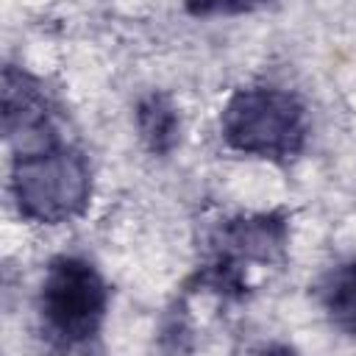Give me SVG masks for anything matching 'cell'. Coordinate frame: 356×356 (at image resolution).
Here are the masks:
<instances>
[{
	"instance_id": "1",
	"label": "cell",
	"mask_w": 356,
	"mask_h": 356,
	"mask_svg": "<svg viewBox=\"0 0 356 356\" xmlns=\"http://www.w3.org/2000/svg\"><path fill=\"white\" fill-rule=\"evenodd\" d=\"M289 256V214L284 209L239 211L220 220L203 248V259L186 278V292H206L222 303L250 295L253 267H284Z\"/></svg>"
},
{
	"instance_id": "2",
	"label": "cell",
	"mask_w": 356,
	"mask_h": 356,
	"mask_svg": "<svg viewBox=\"0 0 356 356\" xmlns=\"http://www.w3.org/2000/svg\"><path fill=\"white\" fill-rule=\"evenodd\" d=\"M220 136L234 153L289 164L306 150L309 111L306 103L284 86H239L220 111Z\"/></svg>"
},
{
	"instance_id": "3",
	"label": "cell",
	"mask_w": 356,
	"mask_h": 356,
	"mask_svg": "<svg viewBox=\"0 0 356 356\" xmlns=\"http://www.w3.org/2000/svg\"><path fill=\"white\" fill-rule=\"evenodd\" d=\"M92 186L86 153L64 139L11 156V197L28 222L61 225L83 217Z\"/></svg>"
},
{
	"instance_id": "4",
	"label": "cell",
	"mask_w": 356,
	"mask_h": 356,
	"mask_svg": "<svg viewBox=\"0 0 356 356\" xmlns=\"http://www.w3.org/2000/svg\"><path fill=\"white\" fill-rule=\"evenodd\" d=\"M108 284L83 256L58 253L47 261L36 295L42 337L56 350H78L97 339L108 314Z\"/></svg>"
},
{
	"instance_id": "5",
	"label": "cell",
	"mask_w": 356,
	"mask_h": 356,
	"mask_svg": "<svg viewBox=\"0 0 356 356\" xmlns=\"http://www.w3.org/2000/svg\"><path fill=\"white\" fill-rule=\"evenodd\" d=\"M3 136L14 153L36 150L42 145L58 142V106L44 89V83L25 67H3Z\"/></svg>"
},
{
	"instance_id": "6",
	"label": "cell",
	"mask_w": 356,
	"mask_h": 356,
	"mask_svg": "<svg viewBox=\"0 0 356 356\" xmlns=\"http://www.w3.org/2000/svg\"><path fill=\"white\" fill-rule=\"evenodd\" d=\"M134 122H136V134H139L145 150L153 153V156L164 159L181 142V114H178V106L161 89H150V92H145L136 100Z\"/></svg>"
},
{
	"instance_id": "7",
	"label": "cell",
	"mask_w": 356,
	"mask_h": 356,
	"mask_svg": "<svg viewBox=\"0 0 356 356\" xmlns=\"http://www.w3.org/2000/svg\"><path fill=\"white\" fill-rule=\"evenodd\" d=\"M314 298L337 331L356 337V256L328 267L314 284Z\"/></svg>"
},
{
	"instance_id": "8",
	"label": "cell",
	"mask_w": 356,
	"mask_h": 356,
	"mask_svg": "<svg viewBox=\"0 0 356 356\" xmlns=\"http://www.w3.org/2000/svg\"><path fill=\"white\" fill-rule=\"evenodd\" d=\"M275 0H184V11L189 17L206 19V17H239L253 14L259 8L273 6Z\"/></svg>"
}]
</instances>
